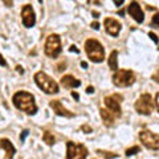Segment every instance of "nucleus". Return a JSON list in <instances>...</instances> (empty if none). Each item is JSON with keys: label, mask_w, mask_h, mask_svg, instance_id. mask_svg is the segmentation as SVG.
Instances as JSON below:
<instances>
[{"label": "nucleus", "mask_w": 159, "mask_h": 159, "mask_svg": "<svg viewBox=\"0 0 159 159\" xmlns=\"http://www.w3.org/2000/svg\"><path fill=\"white\" fill-rule=\"evenodd\" d=\"M81 66H82L84 69H86V68H88V64H86L85 61H82V62H81Z\"/></svg>", "instance_id": "obj_34"}, {"label": "nucleus", "mask_w": 159, "mask_h": 159, "mask_svg": "<svg viewBox=\"0 0 159 159\" xmlns=\"http://www.w3.org/2000/svg\"><path fill=\"white\" fill-rule=\"evenodd\" d=\"M34 81H36L37 86L41 89L43 92L47 94H56L58 93V84L54 81L52 77H49L47 73L37 72L34 74Z\"/></svg>", "instance_id": "obj_2"}, {"label": "nucleus", "mask_w": 159, "mask_h": 159, "mask_svg": "<svg viewBox=\"0 0 159 159\" xmlns=\"http://www.w3.org/2000/svg\"><path fill=\"white\" fill-rule=\"evenodd\" d=\"M61 85L64 88H66V89H73V88H78L80 85H81V81L77 78H74L73 76H64L61 78Z\"/></svg>", "instance_id": "obj_15"}, {"label": "nucleus", "mask_w": 159, "mask_h": 159, "mask_svg": "<svg viewBox=\"0 0 159 159\" xmlns=\"http://www.w3.org/2000/svg\"><path fill=\"white\" fill-rule=\"evenodd\" d=\"M93 29H96V31H98L99 29V24L97 23V21H94V23H92V25H90Z\"/></svg>", "instance_id": "obj_25"}, {"label": "nucleus", "mask_w": 159, "mask_h": 159, "mask_svg": "<svg viewBox=\"0 0 159 159\" xmlns=\"http://www.w3.org/2000/svg\"><path fill=\"white\" fill-rule=\"evenodd\" d=\"M155 106H157L158 111H159V93H157V96H155Z\"/></svg>", "instance_id": "obj_26"}, {"label": "nucleus", "mask_w": 159, "mask_h": 159, "mask_svg": "<svg viewBox=\"0 0 159 159\" xmlns=\"http://www.w3.org/2000/svg\"><path fill=\"white\" fill-rule=\"evenodd\" d=\"M0 65H2V66H6V65H7L6 60L3 58V56H2V54H0Z\"/></svg>", "instance_id": "obj_28"}, {"label": "nucleus", "mask_w": 159, "mask_h": 159, "mask_svg": "<svg viewBox=\"0 0 159 159\" xmlns=\"http://www.w3.org/2000/svg\"><path fill=\"white\" fill-rule=\"evenodd\" d=\"M103 25H105V31L111 34V36L117 37L119 32H121V23L117 21L116 19H111V17H107L105 19V21H103Z\"/></svg>", "instance_id": "obj_11"}, {"label": "nucleus", "mask_w": 159, "mask_h": 159, "mask_svg": "<svg viewBox=\"0 0 159 159\" xmlns=\"http://www.w3.org/2000/svg\"><path fill=\"white\" fill-rule=\"evenodd\" d=\"M16 69H17V72H19V73H21V74L24 73V69H23L21 66H20V65H17V66H16Z\"/></svg>", "instance_id": "obj_33"}, {"label": "nucleus", "mask_w": 159, "mask_h": 159, "mask_svg": "<svg viewBox=\"0 0 159 159\" xmlns=\"http://www.w3.org/2000/svg\"><path fill=\"white\" fill-rule=\"evenodd\" d=\"M127 12L129 15L135 20L137 23H143V20H145V15H143V11H142V8L141 6L137 3V2H133L130 6L127 7Z\"/></svg>", "instance_id": "obj_12"}, {"label": "nucleus", "mask_w": 159, "mask_h": 159, "mask_svg": "<svg viewBox=\"0 0 159 159\" xmlns=\"http://www.w3.org/2000/svg\"><path fill=\"white\" fill-rule=\"evenodd\" d=\"M152 80H154V81H155V82H159V70H158V72H157V73L152 76Z\"/></svg>", "instance_id": "obj_27"}, {"label": "nucleus", "mask_w": 159, "mask_h": 159, "mask_svg": "<svg viewBox=\"0 0 159 159\" xmlns=\"http://www.w3.org/2000/svg\"><path fill=\"white\" fill-rule=\"evenodd\" d=\"M117 57H118V52L117 51H113L111 53H110V56H109V68L111 69V70H114V72H117L118 70V60H117Z\"/></svg>", "instance_id": "obj_17"}, {"label": "nucleus", "mask_w": 159, "mask_h": 159, "mask_svg": "<svg viewBox=\"0 0 159 159\" xmlns=\"http://www.w3.org/2000/svg\"><path fill=\"white\" fill-rule=\"evenodd\" d=\"M43 141L47 143V145H49V146H52V145H54V142H56V139H54V137H53V134L51 133V131H45L43 134Z\"/></svg>", "instance_id": "obj_18"}, {"label": "nucleus", "mask_w": 159, "mask_h": 159, "mask_svg": "<svg viewBox=\"0 0 159 159\" xmlns=\"http://www.w3.org/2000/svg\"><path fill=\"white\" fill-rule=\"evenodd\" d=\"M0 148H3L6 151V157L4 159H13V155L16 152V148L12 145V142L7 138H2L0 139Z\"/></svg>", "instance_id": "obj_14"}, {"label": "nucleus", "mask_w": 159, "mask_h": 159, "mask_svg": "<svg viewBox=\"0 0 159 159\" xmlns=\"http://www.w3.org/2000/svg\"><path fill=\"white\" fill-rule=\"evenodd\" d=\"M101 113V117L103 119V123H105L106 126H113L114 125V121H116V117H114V114L111 111H109L107 109H101L99 110Z\"/></svg>", "instance_id": "obj_16"}, {"label": "nucleus", "mask_w": 159, "mask_h": 159, "mask_svg": "<svg viewBox=\"0 0 159 159\" xmlns=\"http://www.w3.org/2000/svg\"><path fill=\"white\" fill-rule=\"evenodd\" d=\"M92 15H93L94 17H99V13H98V12H96V11H93V12H92Z\"/></svg>", "instance_id": "obj_35"}, {"label": "nucleus", "mask_w": 159, "mask_h": 159, "mask_svg": "<svg viewBox=\"0 0 159 159\" xmlns=\"http://www.w3.org/2000/svg\"><path fill=\"white\" fill-rule=\"evenodd\" d=\"M139 151H141V148H139L138 146H134L131 148H127L125 154H126V157H131V155H134V154H138Z\"/></svg>", "instance_id": "obj_20"}, {"label": "nucleus", "mask_w": 159, "mask_h": 159, "mask_svg": "<svg viewBox=\"0 0 159 159\" xmlns=\"http://www.w3.org/2000/svg\"><path fill=\"white\" fill-rule=\"evenodd\" d=\"M47 56L49 57H57L61 53V40H60L58 34H49L45 43V48H44Z\"/></svg>", "instance_id": "obj_6"}, {"label": "nucleus", "mask_w": 159, "mask_h": 159, "mask_svg": "<svg viewBox=\"0 0 159 159\" xmlns=\"http://www.w3.org/2000/svg\"><path fill=\"white\" fill-rule=\"evenodd\" d=\"M134 82H135V74L129 69H119L113 76V84L118 88L131 86Z\"/></svg>", "instance_id": "obj_4"}, {"label": "nucleus", "mask_w": 159, "mask_h": 159, "mask_svg": "<svg viewBox=\"0 0 159 159\" xmlns=\"http://www.w3.org/2000/svg\"><path fill=\"white\" fill-rule=\"evenodd\" d=\"M21 19H23V24L24 27L27 28H32L34 25V23H36V16H34V11L32 6H24V8L21 9Z\"/></svg>", "instance_id": "obj_10"}, {"label": "nucleus", "mask_w": 159, "mask_h": 159, "mask_svg": "<svg viewBox=\"0 0 159 159\" xmlns=\"http://www.w3.org/2000/svg\"><path fill=\"white\" fill-rule=\"evenodd\" d=\"M134 107H135L137 113L143 114V116H150L151 111H152V107H154L151 96H150V94H147V93L142 94V96L137 99Z\"/></svg>", "instance_id": "obj_7"}, {"label": "nucleus", "mask_w": 159, "mask_h": 159, "mask_svg": "<svg viewBox=\"0 0 159 159\" xmlns=\"http://www.w3.org/2000/svg\"><path fill=\"white\" fill-rule=\"evenodd\" d=\"M85 51L88 57L90 58V61L93 62H102L105 58V51L103 47L101 45V43L97 41L94 39H89L85 43Z\"/></svg>", "instance_id": "obj_3"}, {"label": "nucleus", "mask_w": 159, "mask_h": 159, "mask_svg": "<svg viewBox=\"0 0 159 159\" xmlns=\"http://www.w3.org/2000/svg\"><path fill=\"white\" fill-rule=\"evenodd\" d=\"M49 106L51 109H53V111L57 114V116H61V117H66V118H72L74 117V114L72 111H69L68 109H65L62 106V103L58 101V99H54V101L49 102Z\"/></svg>", "instance_id": "obj_13"}, {"label": "nucleus", "mask_w": 159, "mask_h": 159, "mask_svg": "<svg viewBox=\"0 0 159 159\" xmlns=\"http://www.w3.org/2000/svg\"><path fill=\"white\" fill-rule=\"evenodd\" d=\"M121 101H122L121 94H113V96H110V97L103 98V102H105V105H106V109L109 111H111L116 118H119L122 116V109H121V105H119Z\"/></svg>", "instance_id": "obj_8"}, {"label": "nucleus", "mask_w": 159, "mask_h": 159, "mask_svg": "<svg viewBox=\"0 0 159 159\" xmlns=\"http://www.w3.org/2000/svg\"><path fill=\"white\" fill-rule=\"evenodd\" d=\"M69 51H70V52H76V53H80V51L77 49V47H74V45H72L70 48H69Z\"/></svg>", "instance_id": "obj_29"}, {"label": "nucleus", "mask_w": 159, "mask_h": 159, "mask_svg": "<svg viewBox=\"0 0 159 159\" xmlns=\"http://www.w3.org/2000/svg\"><path fill=\"white\" fill-rule=\"evenodd\" d=\"M6 4H7L8 7H12V2H11V3H9V2H6Z\"/></svg>", "instance_id": "obj_36"}, {"label": "nucleus", "mask_w": 159, "mask_h": 159, "mask_svg": "<svg viewBox=\"0 0 159 159\" xmlns=\"http://www.w3.org/2000/svg\"><path fill=\"white\" fill-rule=\"evenodd\" d=\"M28 134H29V130H28V129H25V130H23V131H21V134H20V141H21V142L25 141V138L28 137Z\"/></svg>", "instance_id": "obj_21"}, {"label": "nucleus", "mask_w": 159, "mask_h": 159, "mask_svg": "<svg viewBox=\"0 0 159 159\" xmlns=\"http://www.w3.org/2000/svg\"><path fill=\"white\" fill-rule=\"evenodd\" d=\"M88 148L77 142L66 143V159H86Z\"/></svg>", "instance_id": "obj_5"}, {"label": "nucleus", "mask_w": 159, "mask_h": 159, "mask_svg": "<svg viewBox=\"0 0 159 159\" xmlns=\"http://www.w3.org/2000/svg\"><path fill=\"white\" fill-rule=\"evenodd\" d=\"M152 25H157V27H159V13H157V15H154L152 16Z\"/></svg>", "instance_id": "obj_22"}, {"label": "nucleus", "mask_w": 159, "mask_h": 159, "mask_svg": "<svg viewBox=\"0 0 159 159\" xmlns=\"http://www.w3.org/2000/svg\"><path fill=\"white\" fill-rule=\"evenodd\" d=\"M148 37H150L151 40L155 44H159V40H158V37H157V34L155 33H152V32H148Z\"/></svg>", "instance_id": "obj_23"}, {"label": "nucleus", "mask_w": 159, "mask_h": 159, "mask_svg": "<svg viewBox=\"0 0 159 159\" xmlns=\"http://www.w3.org/2000/svg\"><path fill=\"white\" fill-rule=\"evenodd\" d=\"M81 129H82V131L92 133V127H90V126H88V125H82V126H81Z\"/></svg>", "instance_id": "obj_24"}, {"label": "nucleus", "mask_w": 159, "mask_h": 159, "mask_svg": "<svg viewBox=\"0 0 159 159\" xmlns=\"http://www.w3.org/2000/svg\"><path fill=\"white\" fill-rule=\"evenodd\" d=\"M72 97H73L74 99H77V101L80 99V96H78V93H76V92H72Z\"/></svg>", "instance_id": "obj_31"}, {"label": "nucleus", "mask_w": 159, "mask_h": 159, "mask_svg": "<svg viewBox=\"0 0 159 159\" xmlns=\"http://www.w3.org/2000/svg\"><path fill=\"white\" fill-rule=\"evenodd\" d=\"M86 93H88V94H92V93H94V89H93V86H88V89H86Z\"/></svg>", "instance_id": "obj_30"}, {"label": "nucleus", "mask_w": 159, "mask_h": 159, "mask_svg": "<svg viewBox=\"0 0 159 159\" xmlns=\"http://www.w3.org/2000/svg\"><path fill=\"white\" fill-rule=\"evenodd\" d=\"M98 154H101L103 158L106 159H114V158H118V154H114V152H109V151H103V150H98Z\"/></svg>", "instance_id": "obj_19"}, {"label": "nucleus", "mask_w": 159, "mask_h": 159, "mask_svg": "<svg viewBox=\"0 0 159 159\" xmlns=\"http://www.w3.org/2000/svg\"><path fill=\"white\" fill-rule=\"evenodd\" d=\"M123 3H125V2H123V0H118V2L116 0V2H114V4H116V6H118V7H119V6H122Z\"/></svg>", "instance_id": "obj_32"}, {"label": "nucleus", "mask_w": 159, "mask_h": 159, "mask_svg": "<svg viewBox=\"0 0 159 159\" xmlns=\"http://www.w3.org/2000/svg\"><path fill=\"white\" fill-rule=\"evenodd\" d=\"M139 141L150 150H159V134L143 130L139 133Z\"/></svg>", "instance_id": "obj_9"}, {"label": "nucleus", "mask_w": 159, "mask_h": 159, "mask_svg": "<svg viewBox=\"0 0 159 159\" xmlns=\"http://www.w3.org/2000/svg\"><path fill=\"white\" fill-rule=\"evenodd\" d=\"M12 102L19 110L25 111L29 116H33L37 111V106L34 103V97L28 92H17L13 94Z\"/></svg>", "instance_id": "obj_1"}]
</instances>
